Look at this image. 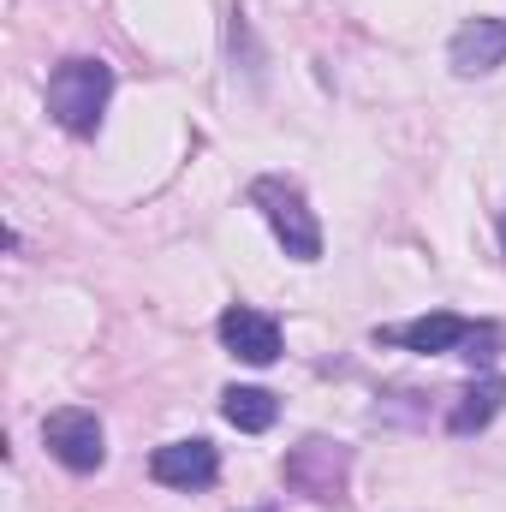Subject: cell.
<instances>
[{"instance_id": "obj_9", "label": "cell", "mask_w": 506, "mask_h": 512, "mask_svg": "<svg viewBox=\"0 0 506 512\" xmlns=\"http://www.w3.org/2000/svg\"><path fill=\"white\" fill-rule=\"evenodd\" d=\"M501 399H506V376H483V382H471L465 393H459L447 429H453V435H477V429H489L495 411H501Z\"/></svg>"}, {"instance_id": "obj_3", "label": "cell", "mask_w": 506, "mask_h": 512, "mask_svg": "<svg viewBox=\"0 0 506 512\" xmlns=\"http://www.w3.org/2000/svg\"><path fill=\"white\" fill-rule=\"evenodd\" d=\"M280 477H286V489H298V495L316 501V507H346V489H352V447H346V441H328V435H304V441L280 459Z\"/></svg>"}, {"instance_id": "obj_2", "label": "cell", "mask_w": 506, "mask_h": 512, "mask_svg": "<svg viewBox=\"0 0 506 512\" xmlns=\"http://www.w3.org/2000/svg\"><path fill=\"white\" fill-rule=\"evenodd\" d=\"M376 346H399V352H465V358H495L501 346V328L495 322H465L453 310H435V316H417V322H393L376 328Z\"/></svg>"}, {"instance_id": "obj_8", "label": "cell", "mask_w": 506, "mask_h": 512, "mask_svg": "<svg viewBox=\"0 0 506 512\" xmlns=\"http://www.w3.org/2000/svg\"><path fill=\"white\" fill-rule=\"evenodd\" d=\"M215 334H221V346H227L233 358H245V364H256V370L280 358V322H274L268 310H251V304H233V310H221Z\"/></svg>"}, {"instance_id": "obj_10", "label": "cell", "mask_w": 506, "mask_h": 512, "mask_svg": "<svg viewBox=\"0 0 506 512\" xmlns=\"http://www.w3.org/2000/svg\"><path fill=\"white\" fill-rule=\"evenodd\" d=\"M221 417H227L233 429H245V435H262V429H274L280 399H274L268 387H227V393H221Z\"/></svg>"}, {"instance_id": "obj_4", "label": "cell", "mask_w": 506, "mask_h": 512, "mask_svg": "<svg viewBox=\"0 0 506 512\" xmlns=\"http://www.w3.org/2000/svg\"><path fill=\"white\" fill-rule=\"evenodd\" d=\"M251 203L292 262H316V256H322V227H316V215H310V203H304V191H298L292 179L262 173L251 185Z\"/></svg>"}, {"instance_id": "obj_11", "label": "cell", "mask_w": 506, "mask_h": 512, "mask_svg": "<svg viewBox=\"0 0 506 512\" xmlns=\"http://www.w3.org/2000/svg\"><path fill=\"white\" fill-rule=\"evenodd\" d=\"M501 239H506V221H501Z\"/></svg>"}, {"instance_id": "obj_5", "label": "cell", "mask_w": 506, "mask_h": 512, "mask_svg": "<svg viewBox=\"0 0 506 512\" xmlns=\"http://www.w3.org/2000/svg\"><path fill=\"white\" fill-rule=\"evenodd\" d=\"M42 447H48V453H54L66 471H78V477L102 471V459H108L102 417H96V411H84V405H66V411H54V417L42 423Z\"/></svg>"}, {"instance_id": "obj_1", "label": "cell", "mask_w": 506, "mask_h": 512, "mask_svg": "<svg viewBox=\"0 0 506 512\" xmlns=\"http://www.w3.org/2000/svg\"><path fill=\"white\" fill-rule=\"evenodd\" d=\"M114 102V66L108 60H90V54H72L54 66L48 78V114L54 126L72 131V137H96L102 131V114Z\"/></svg>"}, {"instance_id": "obj_6", "label": "cell", "mask_w": 506, "mask_h": 512, "mask_svg": "<svg viewBox=\"0 0 506 512\" xmlns=\"http://www.w3.org/2000/svg\"><path fill=\"white\" fill-rule=\"evenodd\" d=\"M149 477L161 483V489H209L215 477H221V453L209 447V441H167V447H155L149 453Z\"/></svg>"}, {"instance_id": "obj_7", "label": "cell", "mask_w": 506, "mask_h": 512, "mask_svg": "<svg viewBox=\"0 0 506 512\" xmlns=\"http://www.w3.org/2000/svg\"><path fill=\"white\" fill-rule=\"evenodd\" d=\"M447 66L459 78H489L506 66V18H465L447 42Z\"/></svg>"}]
</instances>
